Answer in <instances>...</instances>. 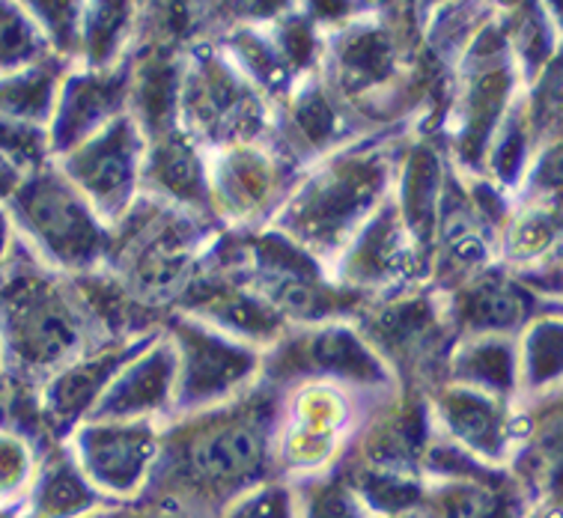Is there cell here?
Listing matches in <instances>:
<instances>
[{
    "mask_svg": "<svg viewBox=\"0 0 563 518\" xmlns=\"http://www.w3.org/2000/svg\"><path fill=\"white\" fill-rule=\"evenodd\" d=\"M162 423L141 420H87L75 427L69 459L104 504L137 500L146 492L158 456Z\"/></svg>",
    "mask_w": 563,
    "mask_h": 518,
    "instance_id": "7a4b0ae2",
    "label": "cell"
},
{
    "mask_svg": "<svg viewBox=\"0 0 563 518\" xmlns=\"http://www.w3.org/2000/svg\"><path fill=\"white\" fill-rule=\"evenodd\" d=\"M81 518H188L176 509L164 507L158 500L150 498H137V500H125V504H102L96 507L92 513Z\"/></svg>",
    "mask_w": 563,
    "mask_h": 518,
    "instance_id": "5b68a950",
    "label": "cell"
},
{
    "mask_svg": "<svg viewBox=\"0 0 563 518\" xmlns=\"http://www.w3.org/2000/svg\"><path fill=\"white\" fill-rule=\"evenodd\" d=\"M272 411L254 399L176 417L162 429L158 456L141 498L158 500L188 518L218 513L272 480Z\"/></svg>",
    "mask_w": 563,
    "mask_h": 518,
    "instance_id": "6da1fadb",
    "label": "cell"
},
{
    "mask_svg": "<svg viewBox=\"0 0 563 518\" xmlns=\"http://www.w3.org/2000/svg\"><path fill=\"white\" fill-rule=\"evenodd\" d=\"M218 518H298L296 486L277 477L266 480L233 504H227Z\"/></svg>",
    "mask_w": 563,
    "mask_h": 518,
    "instance_id": "3957f363",
    "label": "cell"
},
{
    "mask_svg": "<svg viewBox=\"0 0 563 518\" xmlns=\"http://www.w3.org/2000/svg\"><path fill=\"white\" fill-rule=\"evenodd\" d=\"M33 483H36L33 450L19 436L0 432V504H10L33 492Z\"/></svg>",
    "mask_w": 563,
    "mask_h": 518,
    "instance_id": "277c9868",
    "label": "cell"
}]
</instances>
